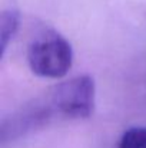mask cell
Masks as SVG:
<instances>
[{"label":"cell","mask_w":146,"mask_h":148,"mask_svg":"<svg viewBox=\"0 0 146 148\" xmlns=\"http://www.w3.org/2000/svg\"><path fill=\"white\" fill-rule=\"evenodd\" d=\"M117 148H146V127L126 130L119 140Z\"/></svg>","instance_id":"obj_4"},{"label":"cell","mask_w":146,"mask_h":148,"mask_svg":"<svg viewBox=\"0 0 146 148\" xmlns=\"http://www.w3.org/2000/svg\"><path fill=\"white\" fill-rule=\"evenodd\" d=\"M27 63L30 71L40 78L60 79L73 65L72 45L57 32L49 30L29 45Z\"/></svg>","instance_id":"obj_1"},{"label":"cell","mask_w":146,"mask_h":148,"mask_svg":"<svg viewBox=\"0 0 146 148\" xmlns=\"http://www.w3.org/2000/svg\"><path fill=\"white\" fill-rule=\"evenodd\" d=\"M59 118L85 119L93 114L96 86L89 75L65 81L46 92Z\"/></svg>","instance_id":"obj_2"},{"label":"cell","mask_w":146,"mask_h":148,"mask_svg":"<svg viewBox=\"0 0 146 148\" xmlns=\"http://www.w3.org/2000/svg\"><path fill=\"white\" fill-rule=\"evenodd\" d=\"M20 27V13L14 7L3 10L0 16V49L1 56H4L9 43L13 40Z\"/></svg>","instance_id":"obj_3"}]
</instances>
